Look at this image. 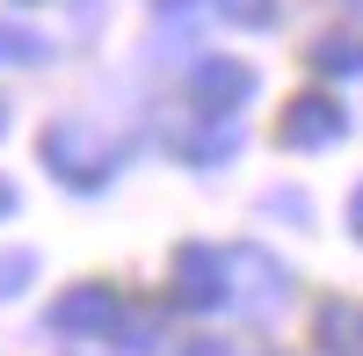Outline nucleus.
Returning a JSON list of instances; mask_svg holds the SVG:
<instances>
[{"label":"nucleus","mask_w":363,"mask_h":356,"mask_svg":"<svg viewBox=\"0 0 363 356\" xmlns=\"http://www.w3.org/2000/svg\"><path fill=\"white\" fill-rule=\"evenodd\" d=\"M233 145H240V131H233V124H218V131H196L189 153H196V160H233Z\"/></svg>","instance_id":"0eeeda50"},{"label":"nucleus","mask_w":363,"mask_h":356,"mask_svg":"<svg viewBox=\"0 0 363 356\" xmlns=\"http://www.w3.org/2000/svg\"><path fill=\"white\" fill-rule=\"evenodd\" d=\"M342 8H349V15H363V0H342Z\"/></svg>","instance_id":"9b49d317"},{"label":"nucleus","mask_w":363,"mask_h":356,"mask_svg":"<svg viewBox=\"0 0 363 356\" xmlns=\"http://www.w3.org/2000/svg\"><path fill=\"white\" fill-rule=\"evenodd\" d=\"M313 335H320L327 356H363V306L356 299H320Z\"/></svg>","instance_id":"39448f33"},{"label":"nucleus","mask_w":363,"mask_h":356,"mask_svg":"<svg viewBox=\"0 0 363 356\" xmlns=\"http://www.w3.org/2000/svg\"><path fill=\"white\" fill-rule=\"evenodd\" d=\"M66 320H80V328H102V320H109V299H102V291H95V299H73Z\"/></svg>","instance_id":"1a4fd4ad"},{"label":"nucleus","mask_w":363,"mask_h":356,"mask_svg":"<svg viewBox=\"0 0 363 356\" xmlns=\"http://www.w3.org/2000/svg\"><path fill=\"white\" fill-rule=\"evenodd\" d=\"M189 356H225V349H189Z\"/></svg>","instance_id":"f8f14e48"},{"label":"nucleus","mask_w":363,"mask_h":356,"mask_svg":"<svg viewBox=\"0 0 363 356\" xmlns=\"http://www.w3.org/2000/svg\"><path fill=\"white\" fill-rule=\"evenodd\" d=\"M349 218H356V233H363V189H356V196H349Z\"/></svg>","instance_id":"9d476101"},{"label":"nucleus","mask_w":363,"mask_h":356,"mask_svg":"<svg viewBox=\"0 0 363 356\" xmlns=\"http://www.w3.org/2000/svg\"><path fill=\"white\" fill-rule=\"evenodd\" d=\"M218 8H225L240 29H262V22H277V0H218Z\"/></svg>","instance_id":"6e6552de"},{"label":"nucleus","mask_w":363,"mask_h":356,"mask_svg":"<svg viewBox=\"0 0 363 356\" xmlns=\"http://www.w3.org/2000/svg\"><path fill=\"white\" fill-rule=\"evenodd\" d=\"M182 306H225L233 291H225V255L218 247H182Z\"/></svg>","instance_id":"20e7f679"},{"label":"nucleus","mask_w":363,"mask_h":356,"mask_svg":"<svg viewBox=\"0 0 363 356\" xmlns=\"http://www.w3.org/2000/svg\"><path fill=\"white\" fill-rule=\"evenodd\" d=\"M247 95H255V66H240V58H203L196 66V102L211 116H233Z\"/></svg>","instance_id":"7ed1b4c3"},{"label":"nucleus","mask_w":363,"mask_h":356,"mask_svg":"<svg viewBox=\"0 0 363 356\" xmlns=\"http://www.w3.org/2000/svg\"><path fill=\"white\" fill-rule=\"evenodd\" d=\"M313 66L320 73H363V44L356 37H327V44H313Z\"/></svg>","instance_id":"423d86ee"},{"label":"nucleus","mask_w":363,"mask_h":356,"mask_svg":"<svg viewBox=\"0 0 363 356\" xmlns=\"http://www.w3.org/2000/svg\"><path fill=\"white\" fill-rule=\"evenodd\" d=\"M342 131H349V116L327 102V95H298L291 109H284V145L291 153H320V145H342Z\"/></svg>","instance_id":"f257e3e1"},{"label":"nucleus","mask_w":363,"mask_h":356,"mask_svg":"<svg viewBox=\"0 0 363 356\" xmlns=\"http://www.w3.org/2000/svg\"><path fill=\"white\" fill-rule=\"evenodd\" d=\"M0 204H8V196H0Z\"/></svg>","instance_id":"ddd939ff"},{"label":"nucleus","mask_w":363,"mask_h":356,"mask_svg":"<svg viewBox=\"0 0 363 356\" xmlns=\"http://www.w3.org/2000/svg\"><path fill=\"white\" fill-rule=\"evenodd\" d=\"M233 269H240V306H247L255 320H277V313H284V299H291L284 262H269L262 247H240V255H233Z\"/></svg>","instance_id":"f03ea898"}]
</instances>
